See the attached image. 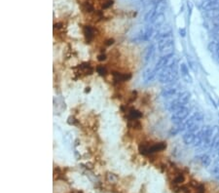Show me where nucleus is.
Returning <instances> with one entry per match:
<instances>
[{
  "label": "nucleus",
  "mask_w": 219,
  "mask_h": 193,
  "mask_svg": "<svg viewBox=\"0 0 219 193\" xmlns=\"http://www.w3.org/2000/svg\"><path fill=\"white\" fill-rule=\"evenodd\" d=\"M166 148V143H149V141H142L138 145V151L144 156H152L159 152H162Z\"/></svg>",
  "instance_id": "f257e3e1"
},
{
  "label": "nucleus",
  "mask_w": 219,
  "mask_h": 193,
  "mask_svg": "<svg viewBox=\"0 0 219 193\" xmlns=\"http://www.w3.org/2000/svg\"><path fill=\"white\" fill-rule=\"evenodd\" d=\"M74 69L76 70L75 73L78 74L79 77H85V76H88V75H92L95 72L94 66L92 65L91 62H89V61L82 62L81 65H77Z\"/></svg>",
  "instance_id": "f03ea898"
},
{
  "label": "nucleus",
  "mask_w": 219,
  "mask_h": 193,
  "mask_svg": "<svg viewBox=\"0 0 219 193\" xmlns=\"http://www.w3.org/2000/svg\"><path fill=\"white\" fill-rule=\"evenodd\" d=\"M112 77H113V83L114 85L116 86H121L124 82L129 81L130 79L131 78V73L128 72V73H123V72H120V71H116V70H113L111 72Z\"/></svg>",
  "instance_id": "7ed1b4c3"
},
{
  "label": "nucleus",
  "mask_w": 219,
  "mask_h": 193,
  "mask_svg": "<svg viewBox=\"0 0 219 193\" xmlns=\"http://www.w3.org/2000/svg\"><path fill=\"white\" fill-rule=\"evenodd\" d=\"M126 114L127 117H128V120H139L143 117L142 112H140L139 110H137L135 107H130L128 106V108L126 110Z\"/></svg>",
  "instance_id": "20e7f679"
},
{
  "label": "nucleus",
  "mask_w": 219,
  "mask_h": 193,
  "mask_svg": "<svg viewBox=\"0 0 219 193\" xmlns=\"http://www.w3.org/2000/svg\"><path fill=\"white\" fill-rule=\"evenodd\" d=\"M83 34L87 43H91L96 37V30L91 26H85L83 27Z\"/></svg>",
  "instance_id": "39448f33"
},
{
  "label": "nucleus",
  "mask_w": 219,
  "mask_h": 193,
  "mask_svg": "<svg viewBox=\"0 0 219 193\" xmlns=\"http://www.w3.org/2000/svg\"><path fill=\"white\" fill-rule=\"evenodd\" d=\"M128 127L134 131H139L142 129V124L140 120H128Z\"/></svg>",
  "instance_id": "423d86ee"
},
{
  "label": "nucleus",
  "mask_w": 219,
  "mask_h": 193,
  "mask_svg": "<svg viewBox=\"0 0 219 193\" xmlns=\"http://www.w3.org/2000/svg\"><path fill=\"white\" fill-rule=\"evenodd\" d=\"M96 71L97 72V74L101 77H106L107 75V69L105 65H97L96 66Z\"/></svg>",
  "instance_id": "0eeeda50"
},
{
  "label": "nucleus",
  "mask_w": 219,
  "mask_h": 193,
  "mask_svg": "<svg viewBox=\"0 0 219 193\" xmlns=\"http://www.w3.org/2000/svg\"><path fill=\"white\" fill-rule=\"evenodd\" d=\"M82 9H83L84 12H86V13H95L94 6L91 3H89V2L84 3V5L82 6Z\"/></svg>",
  "instance_id": "6e6552de"
},
{
  "label": "nucleus",
  "mask_w": 219,
  "mask_h": 193,
  "mask_svg": "<svg viewBox=\"0 0 219 193\" xmlns=\"http://www.w3.org/2000/svg\"><path fill=\"white\" fill-rule=\"evenodd\" d=\"M127 99H128L127 104H131L132 103H135V100L137 99V92H136V91H132V92L128 96H127Z\"/></svg>",
  "instance_id": "1a4fd4ad"
},
{
  "label": "nucleus",
  "mask_w": 219,
  "mask_h": 193,
  "mask_svg": "<svg viewBox=\"0 0 219 193\" xmlns=\"http://www.w3.org/2000/svg\"><path fill=\"white\" fill-rule=\"evenodd\" d=\"M112 5H113V0H106V1L102 3L101 7H102V9H107L109 7H111Z\"/></svg>",
  "instance_id": "9d476101"
},
{
  "label": "nucleus",
  "mask_w": 219,
  "mask_h": 193,
  "mask_svg": "<svg viewBox=\"0 0 219 193\" xmlns=\"http://www.w3.org/2000/svg\"><path fill=\"white\" fill-rule=\"evenodd\" d=\"M114 42H115V40L113 38H108L103 41V45H104L105 47H109V46H111V45H113Z\"/></svg>",
  "instance_id": "9b49d317"
},
{
  "label": "nucleus",
  "mask_w": 219,
  "mask_h": 193,
  "mask_svg": "<svg viewBox=\"0 0 219 193\" xmlns=\"http://www.w3.org/2000/svg\"><path fill=\"white\" fill-rule=\"evenodd\" d=\"M97 60H99L100 61H105L106 60V55L105 54H100V55H97Z\"/></svg>",
  "instance_id": "f8f14e48"
},
{
  "label": "nucleus",
  "mask_w": 219,
  "mask_h": 193,
  "mask_svg": "<svg viewBox=\"0 0 219 193\" xmlns=\"http://www.w3.org/2000/svg\"><path fill=\"white\" fill-rule=\"evenodd\" d=\"M70 193H84L82 190H73V191H71Z\"/></svg>",
  "instance_id": "ddd939ff"
},
{
  "label": "nucleus",
  "mask_w": 219,
  "mask_h": 193,
  "mask_svg": "<svg viewBox=\"0 0 219 193\" xmlns=\"http://www.w3.org/2000/svg\"><path fill=\"white\" fill-rule=\"evenodd\" d=\"M104 1H106V0H104Z\"/></svg>",
  "instance_id": "4468645a"
}]
</instances>
